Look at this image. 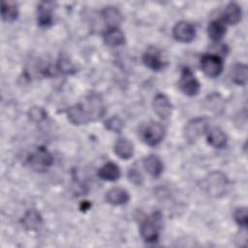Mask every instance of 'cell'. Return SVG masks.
<instances>
[{"label": "cell", "instance_id": "1", "mask_svg": "<svg viewBox=\"0 0 248 248\" xmlns=\"http://www.w3.org/2000/svg\"><path fill=\"white\" fill-rule=\"evenodd\" d=\"M162 226V215L160 212H153L145 218L140 225V235L145 242L153 243L158 240L159 232Z\"/></svg>", "mask_w": 248, "mask_h": 248}, {"label": "cell", "instance_id": "2", "mask_svg": "<svg viewBox=\"0 0 248 248\" xmlns=\"http://www.w3.org/2000/svg\"><path fill=\"white\" fill-rule=\"evenodd\" d=\"M29 166L36 171L46 170L53 162V157L45 146H38L27 158Z\"/></svg>", "mask_w": 248, "mask_h": 248}, {"label": "cell", "instance_id": "3", "mask_svg": "<svg viewBox=\"0 0 248 248\" xmlns=\"http://www.w3.org/2000/svg\"><path fill=\"white\" fill-rule=\"evenodd\" d=\"M228 179L221 171H213L204 179V188L206 192L213 197H220L226 192Z\"/></svg>", "mask_w": 248, "mask_h": 248}, {"label": "cell", "instance_id": "4", "mask_svg": "<svg viewBox=\"0 0 248 248\" xmlns=\"http://www.w3.org/2000/svg\"><path fill=\"white\" fill-rule=\"evenodd\" d=\"M208 128L206 117H196L190 120L184 128V137L188 142L196 141Z\"/></svg>", "mask_w": 248, "mask_h": 248}, {"label": "cell", "instance_id": "5", "mask_svg": "<svg viewBox=\"0 0 248 248\" xmlns=\"http://www.w3.org/2000/svg\"><path fill=\"white\" fill-rule=\"evenodd\" d=\"M180 90L187 96H195L199 93L201 85L193 72L185 67L182 69L180 79L178 82Z\"/></svg>", "mask_w": 248, "mask_h": 248}, {"label": "cell", "instance_id": "6", "mask_svg": "<svg viewBox=\"0 0 248 248\" xmlns=\"http://www.w3.org/2000/svg\"><path fill=\"white\" fill-rule=\"evenodd\" d=\"M223 60L219 55L204 54L201 59V68L209 78L218 77L223 71Z\"/></svg>", "mask_w": 248, "mask_h": 248}, {"label": "cell", "instance_id": "7", "mask_svg": "<svg viewBox=\"0 0 248 248\" xmlns=\"http://www.w3.org/2000/svg\"><path fill=\"white\" fill-rule=\"evenodd\" d=\"M164 136H165L164 126L161 123L155 122V121L149 122L145 126L142 132V138L144 142L150 146H155L159 144L163 140Z\"/></svg>", "mask_w": 248, "mask_h": 248}, {"label": "cell", "instance_id": "8", "mask_svg": "<svg viewBox=\"0 0 248 248\" xmlns=\"http://www.w3.org/2000/svg\"><path fill=\"white\" fill-rule=\"evenodd\" d=\"M66 113H67L68 119L74 125H83L93 120V117L88 106L86 108L82 104H76L70 107L66 110Z\"/></svg>", "mask_w": 248, "mask_h": 248}, {"label": "cell", "instance_id": "9", "mask_svg": "<svg viewBox=\"0 0 248 248\" xmlns=\"http://www.w3.org/2000/svg\"><path fill=\"white\" fill-rule=\"evenodd\" d=\"M172 35L178 42L190 43L195 38L196 32L194 26L190 22L179 21L174 25L172 29Z\"/></svg>", "mask_w": 248, "mask_h": 248}, {"label": "cell", "instance_id": "10", "mask_svg": "<svg viewBox=\"0 0 248 248\" xmlns=\"http://www.w3.org/2000/svg\"><path fill=\"white\" fill-rule=\"evenodd\" d=\"M143 64L153 70V71H160L165 68L167 62L163 60L161 56V52L156 47H149L142 56Z\"/></svg>", "mask_w": 248, "mask_h": 248}, {"label": "cell", "instance_id": "11", "mask_svg": "<svg viewBox=\"0 0 248 248\" xmlns=\"http://www.w3.org/2000/svg\"><path fill=\"white\" fill-rule=\"evenodd\" d=\"M152 107L154 109V112L161 118V119H167L170 116L172 106L169 100V98L162 93L157 94L154 97Z\"/></svg>", "mask_w": 248, "mask_h": 248}, {"label": "cell", "instance_id": "12", "mask_svg": "<svg viewBox=\"0 0 248 248\" xmlns=\"http://www.w3.org/2000/svg\"><path fill=\"white\" fill-rule=\"evenodd\" d=\"M222 21L224 23L233 25L240 21L242 16V11L241 8L236 3H229L222 15Z\"/></svg>", "mask_w": 248, "mask_h": 248}, {"label": "cell", "instance_id": "13", "mask_svg": "<svg viewBox=\"0 0 248 248\" xmlns=\"http://www.w3.org/2000/svg\"><path fill=\"white\" fill-rule=\"evenodd\" d=\"M121 175V171L119 167L113 162L106 163L102 168L98 170V176L107 181H115Z\"/></svg>", "mask_w": 248, "mask_h": 248}, {"label": "cell", "instance_id": "14", "mask_svg": "<svg viewBox=\"0 0 248 248\" xmlns=\"http://www.w3.org/2000/svg\"><path fill=\"white\" fill-rule=\"evenodd\" d=\"M106 199L110 204L122 205L128 202L130 196L126 190L119 187H114L107 192Z\"/></svg>", "mask_w": 248, "mask_h": 248}, {"label": "cell", "instance_id": "15", "mask_svg": "<svg viewBox=\"0 0 248 248\" xmlns=\"http://www.w3.org/2000/svg\"><path fill=\"white\" fill-rule=\"evenodd\" d=\"M114 152L119 158L128 160L134 154V144L128 139L120 138L114 144Z\"/></svg>", "mask_w": 248, "mask_h": 248}, {"label": "cell", "instance_id": "16", "mask_svg": "<svg viewBox=\"0 0 248 248\" xmlns=\"http://www.w3.org/2000/svg\"><path fill=\"white\" fill-rule=\"evenodd\" d=\"M102 16L105 22L110 27H117L122 21V15L115 7H106L102 11Z\"/></svg>", "mask_w": 248, "mask_h": 248}, {"label": "cell", "instance_id": "17", "mask_svg": "<svg viewBox=\"0 0 248 248\" xmlns=\"http://www.w3.org/2000/svg\"><path fill=\"white\" fill-rule=\"evenodd\" d=\"M143 167L145 170L153 177H158L163 171V163L155 155H149L143 160Z\"/></svg>", "mask_w": 248, "mask_h": 248}, {"label": "cell", "instance_id": "18", "mask_svg": "<svg viewBox=\"0 0 248 248\" xmlns=\"http://www.w3.org/2000/svg\"><path fill=\"white\" fill-rule=\"evenodd\" d=\"M207 142L215 148H222L227 143V136L220 128L213 127L207 132Z\"/></svg>", "mask_w": 248, "mask_h": 248}, {"label": "cell", "instance_id": "19", "mask_svg": "<svg viewBox=\"0 0 248 248\" xmlns=\"http://www.w3.org/2000/svg\"><path fill=\"white\" fill-rule=\"evenodd\" d=\"M104 41L105 43L109 46H119L124 45L125 43V36L123 32L118 29L117 27L109 28L105 34H104Z\"/></svg>", "mask_w": 248, "mask_h": 248}, {"label": "cell", "instance_id": "20", "mask_svg": "<svg viewBox=\"0 0 248 248\" xmlns=\"http://www.w3.org/2000/svg\"><path fill=\"white\" fill-rule=\"evenodd\" d=\"M248 69L245 64L236 63L233 65L231 71L232 81L238 85H244L247 82Z\"/></svg>", "mask_w": 248, "mask_h": 248}, {"label": "cell", "instance_id": "21", "mask_svg": "<svg viewBox=\"0 0 248 248\" xmlns=\"http://www.w3.org/2000/svg\"><path fill=\"white\" fill-rule=\"evenodd\" d=\"M52 10L50 3H41L38 8V24L40 26H49L52 23Z\"/></svg>", "mask_w": 248, "mask_h": 248}, {"label": "cell", "instance_id": "22", "mask_svg": "<svg viewBox=\"0 0 248 248\" xmlns=\"http://www.w3.org/2000/svg\"><path fill=\"white\" fill-rule=\"evenodd\" d=\"M42 223V218L36 209H29L22 218V224L26 230H37Z\"/></svg>", "mask_w": 248, "mask_h": 248}, {"label": "cell", "instance_id": "23", "mask_svg": "<svg viewBox=\"0 0 248 248\" xmlns=\"http://www.w3.org/2000/svg\"><path fill=\"white\" fill-rule=\"evenodd\" d=\"M209 38L215 42L220 41L226 34V25L222 20H213L207 27Z\"/></svg>", "mask_w": 248, "mask_h": 248}, {"label": "cell", "instance_id": "24", "mask_svg": "<svg viewBox=\"0 0 248 248\" xmlns=\"http://www.w3.org/2000/svg\"><path fill=\"white\" fill-rule=\"evenodd\" d=\"M2 18L5 21H14L18 16V10L16 4L13 2H3L1 8Z\"/></svg>", "mask_w": 248, "mask_h": 248}, {"label": "cell", "instance_id": "25", "mask_svg": "<svg viewBox=\"0 0 248 248\" xmlns=\"http://www.w3.org/2000/svg\"><path fill=\"white\" fill-rule=\"evenodd\" d=\"M105 126L108 131L113 133H120L124 127L122 120L117 116H112L105 122Z\"/></svg>", "mask_w": 248, "mask_h": 248}, {"label": "cell", "instance_id": "26", "mask_svg": "<svg viewBox=\"0 0 248 248\" xmlns=\"http://www.w3.org/2000/svg\"><path fill=\"white\" fill-rule=\"evenodd\" d=\"M233 218L235 220V222L243 227V228H246L247 227V223H248V215H247V209L246 207H240V208H237L235 211H234V214H233Z\"/></svg>", "mask_w": 248, "mask_h": 248}, {"label": "cell", "instance_id": "27", "mask_svg": "<svg viewBox=\"0 0 248 248\" xmlns=\"http://www.w3.org/2000/svg\"><path fill=\"white\" fill-rule=\"evenodd\" d=\"M28 116L32 121L35 122H41L46 117V112L45 111L44 108H39V107H33L32 108L29 109L28 111Z\"/></svg>", "mask_w": 248, "mask_h": 248}, {"label": "cell", "instance_id": "28", "mask_svg": "<svg viewBox=\"0 0 248 248\" xmlns=\"http://www.w3.org/2000/svg\"><path fill=\"white\" fill-rule=\"evenodd\" d=\"M128 176H129L130 180H131L133 183L137 184V185H140V184H141V182H142V176H141V174H140L137 170H134V169L130 170Z\"/></svg>", "mask_w": 248, "mask_h": 248}, {"label": "cell", "instance_id": "29", "mask_svg": "<svg viewBox=\"0 0 248 248\" xmlns=\"http://www.w3.org/2000/svg\"><path fill=\"white\" fill-rule=\"evenodd\" d=\"M59 70L63 73H66V74H70L72 73L73 70H75L74 66L68 61V60H65V59H62L60 62H59V66H58Z\"/></svg>", "mask_w": 248, "mask_h": 248}, {"label": "cell", "instance_id": "30", "mask_svg": "<svg viewBox=\"0 0 248 248\" xmlns=\"http://www.w3.org/2000/svg\"><path fill=\"white\" fill-rule=\"evenodd\" d=\"M89 207H90V203H89L88 202H82V203L80 204V209H81L82 211L87 210Z\"/></svg>", "mask_w": 248, "mask_h": 248}]
</instances>
